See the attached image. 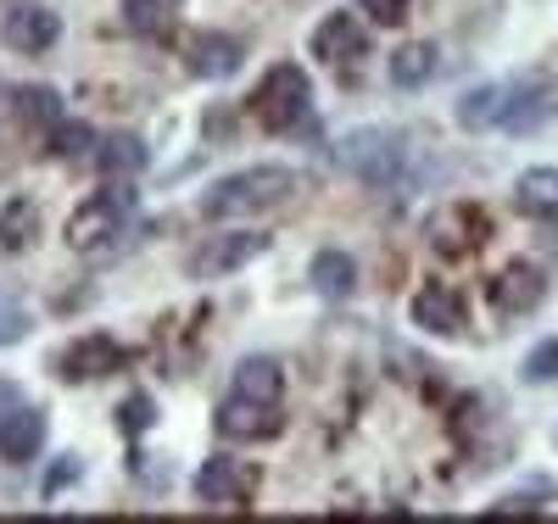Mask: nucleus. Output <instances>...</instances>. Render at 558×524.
<instances>
[{"instance_id":"1","label":"nucleus","mask_w":558,"mask_h":524,"mask_svg":"<svg viewBox=\"0 0 558 524\" xmlns=\"http://www.w3.org/2000/svg\"><path fill=\"white\" fill-rule=\"evenodd\" d=\"M296 190H302L296 168L257 162V168H241V173L218 179L207 196H202V218H218V223H229V218H263L274 207H286Z\"/></svg>"},{"instance_id":"2","label":"nucleus","mask_w":558,"mask_h":524,"mask_svg":"<svg viewBox=\"0 0 558 524\" xmlns=\"http://www.w3.org/2000/svg\"><path fill=\"white\" fill-rule=\"evenodd\" d=\"M341 162H347V173H357L363 184L391 190V184H408L413 146H408V134H397V129H357V134L341 139Z\"/></svg>"},{"instance_id":"3","label":"nucleus","mask_w":558,"mask_h":524,"mask_svg":"<svg viewBox=\"0 0 558 524\" xmlns=\"http://www.w3.org/2000/svg\"><path fill=\"white\" fill-rule=\"evenodd\" d=\"M252 107H257V123H263L268 134H291V129H302V118L313 112V78H307L296 62H279V68L263 73Z\"/></svg>"},{"instance_id":"4","label":"nucleus","mask_w":558,"mask_h":524,"mask_svg":"<svg viewBox=\"0 0 558 524\" xmlns=\"http://www.w3.org/2000/svg\"><path fill=\"white\" fill-rule=\"evenodd\" d=\"M129 212H134V190H129V184H107V190H96L89 202H78L73 218H68V241H73V252H96V246H107L112 234H123Z\"/></svg>"},{"instance_id":"5","label":"nucleus","mask_w":558,"mask_h":524,"mask_svg":"<svg viewBox=\"0 0 558 524\" xmlns=\"http://www.w3.org/2000/svg\"><path fill=\"white\" fill-rule=\"evenodd\" d=\"M263 252H268V234H257V229H229V234H213V241H202L191 257H184V279H196V284L229 279V273H241L246 263H257Z\"/></svg>"},{"instance_id":"6","label":"nucleus","mask_w":558,"mask_h":524,"mask_svg":"<svg viewBox=\"0 0 558 524\" xmlns=\"http://www.w3.org/2000/svg\"><path fill=\"white\" fill-rule=\"evenodd\" d=\"M286 430V413L279 402H252V397H229L218 407V436L223 441H274Z\"/></svg>"},{"instance_id":"7","label":"nucleus","mask_w":558,"mask_h":524,"mask_svg":"<svg viewBox=\"0 0 558 524\" xmlns=\"http://www.w3.org/2000/svg\"><path fill=\"white\" fill-rule=\"evenodd\" d=\"M45 407H28V402H17V407H7L0 413V458H7L12 468H23V463H34L39 458V447H45Z\"/></svg>"},{"instance_id":"8","label":"nucleus","mask_w":558,"mask_h":524,"mask_svg":"<svg viewBox=\"0 0 558 524\" xmlns=\"http://www.w3.org/2000/svg\"><path fill=\"white\" fill-rule=\"evenodd\" d=\"M112 368H123V346L112 336H78V341H68L57 352V374L73 379V386H78V379H101Z\"/></svg>"},{"instance_id":"9","label":"nucleus","mask_w":558,"mask_h":524,"mask_svg":"<svg viewBox=\"0 0 558 524\" xmlns=\"http://www.w3.org/2000/svg\"><path fill=\"white\" fill-rule=\"evenodd\" d=\"M486 234H492L486 212H481V207H470V202H458L452 212H441V218L430 223V246H436L441 257H463V252L486 246Z\"/></svg>"},{"instance_id":"10","label":"nucleus","mask_w":558,"mask_h":524,"mask_svg":"<svg viewBox=\"0 0 558 524\" xmlns=\"http://www.w3.org/2000/svg\"><path fill=\"white\" fill-rule=\"evenodd\" d=\"M57 39H62V17L51 7H39V0H28V7H17L7 17V45L17 57H45Z\"/></svg>"},{"instance_id":"11","label":"nucleus","mask_w":558,"mask_h":524,"mask_svg":"<svg viewBox=\"0 0 558 524\" xmlns=\"http://www.w3.org/2000/svg\"><path fill=\"white\" fill-rule=\"evenodd\" d=\"M241 62H246V45L235 34H196L184 45V68L196 78H235Z\"/></svg>"},{"instance_id":"12","label":"nucleus","mask_w":558,"mask_h":524,"mask_svg":"<svg viewBox=\"0 0 558 524\" xmlns=\"http://www.w3.org/2000/svg\"><path fill=\"white\" fill-rule=\"evenodd\" d=\"M368 51V34H363V23L352 17V12H330L318 28H313V57L318 62H352V57H363Z\"/></svg>"},{"instance_id":"13","label":"nucleus","mask_w":558,"mask_h":524,"mask_svg":"<svg viewBox=\"0 0 558 524\" xmlns=\"http://www.w3.org/2000/svg\"><path fill=\"white\" fill-rule=\"evenodd\" d=\"M246 491H252V480L235 458H207L196 474V497L207 508H246Z\"/></svg>"},{"instance_id":"14","label":"nucleus","mask_w":558,"mask_h":524,"mask_svg":"<svg viewBox=\"0 0 558 524\" xmlns=\"http://www.w3.org/2000/svg\"><path fill=\"white\" fill-rule=\"evenodd\" d=\"M542 296H547V279H542V268L514 263V268H502V273L492 279V302H497V313H508V318H520V313L542 307Z\"/></svg>"},{"instance_id":"15","label":"nucleus","mask_w":558,"mask_h":524,"mask_svg":"<svg viewBox=\"0 0 558 524\" xmlns=\"http://www.w3.org/2000/svg\"><path fill=\"white\" fill-rule=\"evenodd\" d=\"M408 313H413V324L425 329V336H458L463 329V296L447 291V284H425Z\"/></svg>"},{"instance_id":"16","label":"nucleus","mask_w":558,"mask_h":524,"mask_svg":"<svg viewBox=\"0 0 558 524\" xmlns=\"http://www.w3.org/2000/svg\"><path fill=\"white\" fill-rule=\"evenodd\" d=\"M146 139L140 134H107L101 146H96V168L107 184H134L140 173H146Z\"/></svg>"},{"instance_id":"17","label":"nucleus","mask_w":558,"mask_h":524,"mask_svg":"<svg viewBox=\"0 0 558 524\" xmlns=\"http://www.w3.org/2000/svg\"><path fill=\"white\" fill-rule=\"evenodd\" d=\"M542 112H547V78H542V73H525V78L508 84V107H502V123H497V129L531 134V129L542 123Z\"/></svg>"},{"instance_id":"18","label":"nucleus","mask_w":558,"mask_h":524,"mask_svg":"<svg viewBox=\"0 0 558 524\" xmlns=\"http://www.w3.org/2000/svg\"><path fill=\"white\" fill-rule=\"evenodd\" d=\"M514 207H520L525 218L553 223V218H558V168H525V173L514 179Z\"/></svg>"},{"instance_id":"19","label":"nucleus","mask_w":558,"mask_h":524,"mask_svg":"<svg viewBox=\"0 0 558 524\" xmlns=\"http://www.w3.org/2000/svg\"><path fill=\"white\" fill-rule=\"evenodd\" d=\"M307 284H313L324 302H347V296L357 291V263H352L347 252H318V257L307 263Z\"/></svg>"},{"instance_id":"20","label":"nucleus","mask_w":558,"mask_h":524,"mask_svg":"<svg viewBox=\"0 0 558 524\" xmlns=\"http://www.w3.org/2000/svg\"><path fill=\"white\" fill-rule=\"evenodd\" d=\"M502 107H508V84H475V89H463L458 95V129H497L502 123Z\"/></svg>"},{"instance_id":"21","label":"nucleus","mask_w":558,"mask_h":524,"mask_svg":"<svg viewBox=\"0 0 558 524\" xmlns=\"http://www.w3.org/2000/svg\"><path fill=\"white\" fill-rule=\"evenodd\" d=\"M12 112H17L23 129L51 134V129L62 123V95H57L51 84H23V89H12Z\"/></svg>"},{"instance_id":"22","label":"nucleus","mask_w":558,"mask_h":524,"mask_svg":"<svg viewBox=\"0 0 558 524\" xmlns=\"http://www.w3.org/2000/svg\"><path fill=\"white\" fill-rule=\"evenodd\" d=\"M436 45H425V39H413V45H402V51H391V62H386V73H391V84L397 89H418V84H430L436 78Z\"/></svg>"},{"instance_id":"23","label":"nucleus","mask_w":558,"mask_h":524,"mask_svg":"<svg viewBox=\"0 0 558 524\" xmlns=\"http://www.w3.org/2000/svg\"><path fill=\"white\" fill-rule=\"evenodd\" d=\"M286 391V374H279L274 357H246L235 368V397H252V402H279Z\"/></svg>"},{"instance_id":"24","label":"nucleus","mask_w":558,"mask_h":524,"mask_svg":"<svg viewBox=\"0 0 558 524\" xmlns=\"http://www.w3.org/2000/svg\"><path fill=\"white\" fill-rule=\"evenodd\" d=\"M179 7L184 0H123V23H129V34H168V23L179 17Z\"/></svg>"},{"instance_id":"25","label":"nucleus","mask_w":558,"mask_h":524,"mask_svg":"<svg viewBox=\"0 0 558 524\" xmlns=\"http://www.w3.org/2000/svg\"><path fill=\"white\" fill-rule=\"evenodd\" d=\"M96 146H101V139H96V129H89V123H57L51 129V157H62V162H78V157H96Z\"/></svg>"},{"instance_id":"26","label":"nucleus","mask_w":558,"mask_h":524,"mask_svg":"<svg viewBox=\"0 0 558 524\" xmlns=\"http://www.w3.org/2000/svg\"><path fill=\"white\" fill-rule=\"evenodd\" d=\"M547 497H553V486H520V491L497 497L486 513H492V519H508V513H542V508H547Z\"/></svg>"},{"instance_id":"27","label":"nucleus","mask_w":558,"mask_h":524,"mask_svg":"<svg viewBox=\"0 0 558 524\" xmlns=\"http://www.w3.org/2000/svg\"><path fill=\"white\" fill-rule=\"evenodd\" d=\"M157 424V407H151V397H129L123 407H118V430L123 436H146Z\"/></svg>"},{"instance_id":"28","label":"nucleus","mask_w":558,"mask_h":524,"mask_svg":"<svg viewBox=\"0 0 558 524\" xmlns=\"http://www.w3.org/2000/svg\"><path fill=\"white\" fill-rule=\"evenodd\" d=\"M0 229H7V246H23L28 234L39 229V218H34V207H28V202H12L7 212H0Z\"/></svg>"},{"instance_id":"29","label":"nucleus","mask_w":558,"mask_h":524,"mask_svg":"<svg viewBox=\"0 0 558 524\" xmlns=\"http://www.w3.org/2000/svg\"><path fill=\"white\" fill-rule=\"evenodd\" d=\"M28 307H17V302H7V296H0V346H17L23 336H28Z\"/></svg>"},{"instance_id":"30","label":"nucleus","mask_w":558,"mask_h":524,"mask_svg":"<svg viewBox=\"0 0 558 524\" xmlns=\"http://www.w3.org/2000/svg\"><path fill=\"white\" fill-rule=\"evenodd\" d=\"M525 379H531V386H547V379H558V341H542V346L525 357Z\"/></svg>"},{"instance_id":"31","label":"nucleus","mask_w":558,"mask_h":524,"mask_svg":"<svg viewBox=\"0 0 558 524\" xmlns=\"http://www.w3.org/2000/svg\"><path fill=\"white\" fill-rule=\"evenodd\" d=\"M357 12H368V23L380 28H397L408 17V0H357Z\"/></svg>"},{"instance_id":"32","label":"nucleus","mask_w":558,"mask_h":524,"mask_svg":"<svg viewBox=\"0 0 558 524\" xmlns=\"http://www.w3.org/2000/svg\"><path fill=\"white\" fill-rule=\"evenodd\" d=\"M84 474V463L78 458H62V463H51V474H45V497H57V491H68L73 480Z\"/></svg>"},{"instance_id":"33","label":"nucleus","mask_w":558,"mask_h":524,"mask_svg":"<svg viewBox=\"0 0 558 524\" xmlns=\"http://www.w3.org/2000/svg\"><path fill=\"white\" fill-rule=\"evenodd\" d=\"M0 246H7V229H0Z\"/></svg>"},{"instance_id":"34","label":"nucleus","mask_w":558,"mask_h":524,"mask_svg":"<svg viewBox=\"0 0 558 524\" xmlns=\"http://www.w3.org/2000/svg\"><path fill=\"white\" fill-rule=\"evenodd\" d=\"M553 441H558V430H553Z\"/></svg>"}]
</instances>
